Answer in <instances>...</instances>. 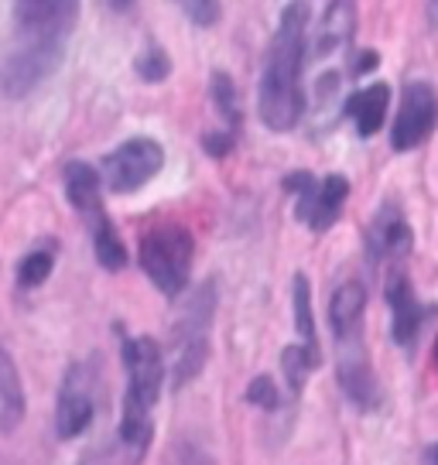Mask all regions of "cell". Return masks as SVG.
Wrapping results in <instances>:
<instances>
[{
  "label": "cell",
  "mask_w": 438,
  "mask_h": 465,
  "mask_svg": "<svg viewBox=\"0 0 438 465\" xmlns=\"http://www.w3.org/2000/svg\"><path fill=\"white\" fill-rule=\"evenodd\" d=\"M305 42H308V4L292 0L281 15L274 42L267 48L261 75V120L274 134L294 131L305 110L302 93V69H305Z\"/></svg>",
  "instance_id": "1"
},
{
  "label": "cell",
  "mask_w": 438,
  "mask_h": 465,
  "mask_svg": "<svg viewBox=\"0 0 438 465\" xmlns=\"http://www.w3.org/2000/svg\"><path fill=\"white\" fill-rule=\"evenodd\" d=\"M213 315H216V281H203L199 288L189 291V298L178 308V319L172 325V346H175L172 383H175V391L189 387L192 380L203 373L205 360H209Z\"/></svg>",
  "instance_id": "2"
},
{
  "label": "cell",
  "mask_w": 438,
  "mask_h": 465,
  "mask_svg": "<svg viewBox=\"0 0 438 465\" xmlns=\"http://www.w3.org/2000/svg\"><path fill=\"white\" fill-rule=\"evenodd\" d=\"M192 257H195V243H192L189 230L172 226V223L144 232V240H141V267L154 281V288L168 298H178V291H185L192 274Z\"/></svg>",
  "instance_id": "3"
},
{
  "label": "cell",
  "mask_w": 438,
  "mask_h": 465,
  "mask_svg": "<svg viewBox=\"0 0 438 465\" xmlns=\"http://www.w3.org/2000/svg\"><path fill=\"white\" fill-rule=\"evenodd\" d=\"M65 42H45V38H21L11 55L0 62V89L4 96H28L42 79L59 69Z\"/></svg>",
  "instance_id": "4"
},
{
  "label": "cell",
  "mask_w": 438,
  "mask_h": 465,
  "mask_svg": "<svg viewBox=\"0 0 438 465\" xmlns=\"http://www.w3.org/2000/svg\"><path fill=\"white\" fill-rule=\"evenodd\" d=\"M161 164H164V151H161L158 141L131 137L103 158V178H106L110 192L127 195V192H137L141 185H147L161 172Z\"/></svg>",
  "instance_id": "5"
},
{
  "label": "cell",
  "mask_w": 438,
  "mask_h": 465,
  "mask_svg": "<svg viewBox=\"0 0 438 465\" xmlns=\"http://www.w3.org/2000/svg\"><path fill=\"white\" fill-rule=\"evenodd\" d=\"M120 356L127 366V397L144 407H154L164 383V360L154 339H124L120 342Z\"/></svg>",
  "instance_id": "6"
},
{
  "label": "cell",
  "mask_w": 438,
  "mask_h": 465,
  "mask_svg": "<svg viewBox=\"0 0 438 465\" xmlns=\"http://www.w3.org/2000/svg\"><path fill=\"white\" fill-rule=\"evenodd\" d=\"M435 120H438L435 89L428 86V83H411L404 89V96H401V106H397V116H394V131H391L394 151H414L432 134Z\"/></svg>",
  "instance_id": "7"
},
{
  "label": "cell",
  "mask_w": 438,
  "mask_h": 465,
  "mask_svg": "<svg viewBox=\"0 0 438 465\" xmlns=\"http://www.w3.org/2000/svg\"><path fill=\"white\" fill-rule=\"evenodd\" d=\"M79 0H15V17L21 38L65 42L73 28Z\"/></svg>",
  "instance_id": "8"
},
{
  "label": "cell",
  "mask_w": 438,
  "mask_h": 465,
  "mask_svg": "<svg viewBox=\"0 0 438 465\" xmlns=\"http://www.w3.org/2000/svg\"><path fill=\"white\" fill-rule=\"evenodd\" d=\"M339 383L356 407H377L380 404V387L377 377L370 370V360L363 352V342L360 335L353 339H343L339 342Z\"/></svg>",
  "instance_id": "9"
},
{
  "label": "cell",
  "mask_w": 438,
  "mask_h": 465,
  "mask_svg": "<svg viewBox=\"0 0 438 465\" xmlns=\"http://www.w3.org/2000/svg\"><path fill=\"white\" fill-rule=\"evenodd\" d=\"M93 421V391H89L86 366H73V373H65L59 393V411H55V428L59 438H75L83 435Z\"/></svg>",
  "instance_id": "10"
},
{
  "label": "cell",
  "mask_w": 438,
  "mask_h": 465,
  "mask_svg": "<svg viewBox=\"0 0 438 465\" xmlns=\"http://www.w3.org/2000/svg\"><path fill=\"white\" fill-rule=\"evenodd\" d=\"M353 31H356V7L353 0H333L325 7V15L319 21V31H315V58H329L343 52L350 45Z\"/></svg>",
  "instance_id": "11"
},
{
  "label": "cell",
  "mask_w": 438,
  "mask_h": 465,
  "mask_svg": "<svg viewBox=\"0 0 438 465\" xmlns=\"http://www.w3.org/2000/svg\"><path fill=\"white\" fill-rule=\"evenodd\" d=\"M366 308V288L360 281H343L333 291V302H329V322H333V332L336 339H353L360 335V322H363Z\"/></svg>",
  "instance_id": "12"
},
{
  "label": "cell",
  "mask_w": 438,
  "mask_h": 465,
  "mask_svg": "<svg viewBox=\"0 0 438 465\" xmlns=\"http://www.w3.org/2000/svg\"><path fill=\"white\" fill-rule=\"evenodd\" d=\"M387 106H391V86L373 83V86L353 93L350 103H346V114L353 116V124H356L360 137H373V134L383 127Z\"/></svg>",
  "instance_id": "13"
},
{
  "label": "cell",
  "mask_w": 438,
  "mask_h": 465,
  "mask_svg": "<svg viewBox=\"0 0 438 465\" xmlns=\"http://www.w3.org/2000/svg\"><path fill=\"white\" fill-rule=\"evenodd\" d=\"M25 418V387L15 360L0 349V435H11Z\"/></svg>",
  "instance_id": "14"
},
{
  "label": "cell",
  "mask_w": 438,
  "mask_h": 465,
  "mask_svg": "<svg viewBox=\"0 0 438 465\" xmlns=\"http://www.w3.org/2000/svg\"><path fill=\"white\" fill-rule=\"evenodd\" d=\"M387 298H391V308H394V342L411 346L424 322V308L414 302L411 284L404 281V277H394V284H391V291H387Z\"/></svg>",
  "instance_id": "15"
},
{
  "label": "cell",
  "mask_w": 438,
  "mask_h": 465,
  "mask_svg": "<svg viewBox=\"0 0 438 465\" xmlns=\"http://www.w3.org/2000/svg\"><path fill=\"white\" fill-rule=\"evenodd\" d=\"M346 195H350V182L343 174H329L319 185V192H315V203H312V213H308L312 230H329L339 219V213H343Z\"/></svg>",
  "instance_id": "16"
},
{
  "label": "cell",
  "mask_w": 438,
  "mask_h": 465,
  "mask_svg": "<svg viewBox=\"0 0 438 465\" xmlns=\"http://www.w3.org/2000/svg\"><path fill=\"white\" fill-rule=\"evenodd\" d=\"M65 195L79 213H100V172L73 161L65 168Z\"/></svg>",
  "instance_id": "17"
},
{
  "label": "cell",
  "mask_w": 438,
  "mask_h": 465,
  "mask_svg": "<svg viewBox=\"0 0 438 465\" xmlns=\"http://www.w3.org/2000/svg\"><path fill=\"white\" fill-rule=\"evenodd\" d=\"M370 236H373V247L383 250V253H408L411 250V226L404 223V216L397 213L394 205L380 209Z\"/></svg>",
  "instance_id": "18"
},
{
  "label": "cell",
  "mask_w": 438,
  "mask_h": 465,
  "mask_svg": "<svg viewBox=\"0 0 438 465\" xmlns=\"http://www.w3.org/2000/svg\"><path fill=\"white\" fill-rule=\"evenodd\" d=\"M151 407L137 404L131 397H124V414H120V441L131 445V449H144L151 441Z\"/></svg>",
  "instance_id": "19"
},
{
  "label": "cell",
  "mask_w": 438,
  "mask_h": 465,
  "mask_svg": "<svg viewBox=\"0 0 438 465\" xmlns=\"http://www.w3.org/2000/svg\"><path fill=\"white\" fill-rule=\"evenodd\" d=\"M93 247H96V261L106 267V271H120L127 263V247L120 240V232L114 230V223L106 216L96 219L93 226Z\"/></svg>",
  "instance_id": "20"
},
{
  "label": "cell",
  "mask_w": 438,
  "mask_h": 465,
  "mask_svg": "<svg viewBox=\"0 0 438 465\" xmlns=\"http://www.w3.org/2000/svg\"><path fill=\"white\" fill-rule=\"evenodd\" d=\"M281 366H284V377H288V391L302 393L308 373L319 366V352H312L308 346H288L281 352Z\"/></svg>",
  "instance_id": "21"
},
{
  "label": "cell",
  "mask_w": 438,
  "mask_h": 465,
  "mask_svg": "<svg viewBox=\"0 0 438 465\" xmlns=\"http://www.w3.org/2000/svg\"><path fill=\"white\" fill-rule=\"evenodd\" d=\"M294 322H298V335L305 339V346L312 349V352H319V342H315V322H312V294H308L305 274L294 277Z\"/></svg>",
  "instance_id": "22"
},
{
  "label": "cell",
  "mask_w": 438,
  "mask_h": 465,
  "mask_svg": "<svg viewBox=\"0 0 438 465\" xmlns=\"http://www.w3.org/2000/svg\"><path fill=\"white\" fill-rule=\"evenodd\" d=\"M213 100H216L219 114L226 116V124L240 127V120H244V110H240V96H236L234 79H230L226 73L213 75Z\"/></svg>",
  "instance_id": "23"
},
{
  "label": "cell",
  "mask_w": 438,
  "mask_h": 465,
  "mask_svg": "<svg viewBox=\"0 0 438 465\" xmlns=\"http://www.w3.org/2000/svg\"><path fill=\"white\" fill-rule=\"evenodd\" d=\"M52 267H55V257H52L48 250H35V253H28V257L21 261L17 277H21V284H25V288H38L42 281H48Z\"/></svg>",
  "instance_id": "24"
},
{
  "label": "cell",
  "mask_w": 438,
  "mask_h": 465,
  "mask_svg": "<svg viewBox=\"0 0 438 465\" xmlns=\"http://www.w3.org/2000/svg\"><path fill=\"white\" fill-rule=\"evenodd\" d=\"M178 7L185 11L192 25H199V28H213L223 15V7H219V0H175Z\"/></svg>",
  "instance_id": "25"
},
{
  "label": "cell",
  "mask_w": 438,
  "mask_h": 465,
  "mask_svg": "<svg viewBox=\"0 0 438 465\" xmlns=\"http://www.w3.org/2000/svg\"><path fill=\"white\" fill-rule=\"evenodd\" d=\"M168 73H172V62L161 48H147L144 55L137 58V75L144 83H161V79H168Z\"/></svg>",
  "instance_id": "26"
},
{
  "label": "cell",
  "mask_w": 438,
  "mask_h": 465,
  "mask_svg": "<svg viewBox=\"0 0 438 465\" xmlns=\"http://www.w3.org/2000/svg\"><path fill=\"white\" fill-rule=\"evenodd\" d=\"M247 401H250V404L264 407V411H274V407H278V401H281V393L267 377H257L247 387Z\"/></svg>",
  "instance_id": "27"
},
{
  "label": "cell",
  "mask_w": 438,
  "mask_h": 465,
  "mask_svg": "<svg viewBox=\"0 0 438 465\" xmlns=\"http://www.w3.org/2000/svg\"><path fill=\"white\" fill-rule=\"evenodd\" d=\"M203 147H205V154H213V158H223V154H230V147H234V137H230V134H205Z\"/></svg>",
  "instance_id": "28"
},
{
  "label": "cell",
  "mask_w": 438,
  "mask_h": 465,
  "mask_svg": "<svg viewBox=\"0 0 438 465\" xmlns=\"http://www.w3.org/2000/svg\"><path fill=\"white\" fill-rule=\"evenodd\" d=\"M370 69H377V52H363V55H360L356 73H370Z\"/></svg>",
  "instance_id": "29"
},
{
  "label": "cell",
  "mask_w": 438,
  "mask_h": 465,
  "mask_svg": "<svg viewBox=\"0 0 438 465\" xmlns=\"http://www.w3.org/2000/svg\"><path fill=\"white\" fill-rule=\"evenodd\" d=\"M134 4H137V0H106V7H110V11H117V15H127Z\"/></svg>",
  "instance_id": "30"
},
{
  "label": "cell",
  "mask_w": 438,
  "mask_h": 465,
  "mask_svg": "<svg viewBox=\"0 0 438 465\" xmlns=\"http://www.w3.org/2000/svg\"><path fill=\"white\" fill-rule=\"evenodd\" d=\"M428 21L432 28H438V0H428Z\"/></svg>",
  "instance_id": "31"
},
{
  "label": "cell",
  "mask_w": 438,
  "mask_h": 465,
  "mask_svg": "<svg viewBox=\"0 0 438 465\" xmlns=\"http://www.w3.org/2000/svg\"><path fill=\"white\" fill-rule=\"evenodd\" d=\"M432 465H438V449H435V451H432Z\"/></svg>",
  "instance_id": "32"
},
{
  "label": "cell",
  "mask_w": 438,
  "mask_h": 465,
  "mask_svg": "<svg viewBox=\"0 0 438 465\" xmlns=\"http://www.w3.org/2000/svg\"><path fill=\"white\" fill-rule=\"evenodd\" d=\"M435 356H438V342H435Z\"/></svg>",
  "instance_id": "33"
}]
</instances>
